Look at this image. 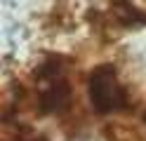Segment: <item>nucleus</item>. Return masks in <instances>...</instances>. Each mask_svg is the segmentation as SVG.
<instances>
[{
    "label": "nucleus",
    "instance_id": "nucleus-1",
    "mask_svg": "<svg viewBox=\"0 0 146 141\" xmlns=\"http://www.w3.org/2000/svg\"><path fill=\"white\" fill-rule=\"evenodd\" d=\"M90 99L99 113L118 111L123 103V87L115 82V73L111 66H99L90 78Z\"/></svg>",
    "mask_w": 146,
    "mask_h": 141
}]
</instances>
